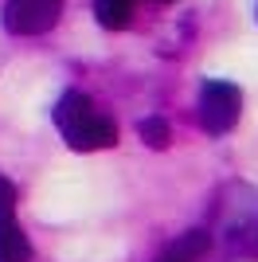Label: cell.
Masks as SVG:
<instances>
[{"instance_id": "9", "label": "cell", "mask_w": 258, "mask_h": 262, "mask_svg": "<svg viewBox=\"0 0 258 262\" xmlns=\"http://www.w3.org/2000/svg\"><path fill=\"white\" fill-rule=\"evenodd\" d=\"M161 262H172V258H168V254H164V258H161Z\"/></svg>"}, {"instance_id": "5", "label": "cell", "mask_w": 258, "mask_h": 262, "mask_svg": "<svg viewBox=\"0 0 258 262\" xmlns=\"http://www.w3.org/2000/svg\"><path fill=\"white\" fill-rule=\"evenodd\" d=\"M133 4H137V0H94L98 24H102V28H125Z\"/></svg>"}, {"instance_id": "4", "label": "cell", "mask_w": 258, "mask_h": 262, "mask_svg": "<svg viewBox=\"0 0 258 262\" xmlns=\"http://www.w3.org/2000/svg\"><path fill=\"white\" fill-rule=\"evenodd\" d=\"M0 262H32V243L16 215H0Z\"/></svg>"}, {"instance_id": "3", "label": "cell", "mask_w": 258, "mask_h": 262, "mask_svg": "<svg viewBox=\"0 0 258 262\" xmlns=\"http://www.w3.org/2000/svg\"><path fill=\"white\" fill-rule=\"evenodd\" d=\"M63 16V0H8L4 4V28L12 35H43Z\"/></svg>"}, {"instance_id": "7", "label": "cell", "mask_w": 258, "mask_h": 262, "mask_svg": "<svg viewBox=\"0 0 258 262\" xmlns=\"http://www.w3.org/2000/svg\"><path fill=\"white\" fill-rule=\"evenodd\" d=\"M137 133H141V141L153 145V149H164V145H168V121L164 118H145L137 125Z\"/></svg>"}, {"instance_id": "6", "label": "cell", "mask_w": 258, "mask_h": 262, "mask_svg": "<svg viewBox=\"0 0 258 262\" xmlns=\"http://www.w3.org/2000/svg\"><path fill=\"white\" fill-rule=\"evenodd\" d=\"M204 251H207V231H188L180 243H172L168 258L172 262H196Z\"/></svg>"}, {"instance_id": "1", "label": "cell", "mask_w": 258, "mask_h": 262, "mask_svg": "<svg viewBox=\"0 0 258 262\" xmlns=\"http://www.w3.org/2000/svg\"><path fill=\"white\" fill-rule=\"evenodd\" d=\"M55 125L63 133V141L75 149V153H98V149H110L118 145V125L94 110V102L78 94V90H67L59 106H55Z\"/></svg>"}, {"instance_id": "8", "label": "cell", "mask_w": 258, "mask_h": 262, "mask_svg": "<svg viewBox=\"0 0 258 262\" xmlns=\"http://www.w3.org/2000/svg\"><path fill=\"white\" fill-rule=\"evenodd\" d=\"M0 215H16V188L0 176Z\"/></svg>"}, {"instance_id": "2", "label": "cell", "mask_w": 258, "mask_h": 262, "mask_svg": "<svg viewBox=\"0 0 258 262\" xmlns=\"http://www.w3.org/2000/svg\"><path fill=\"white\" fill-rule=\"evenodd\" d=\"M239 114H243V90L231 86V82H204L200 86V125H204L211 137H223V133L235 129Z\"/></svg>"}]
</instances>
